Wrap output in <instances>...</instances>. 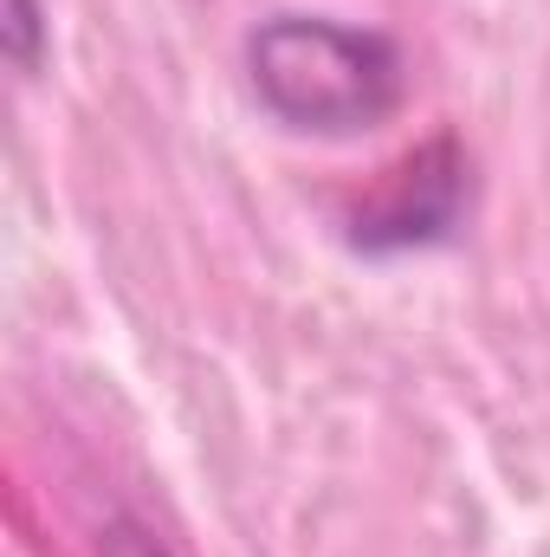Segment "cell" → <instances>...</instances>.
<instances>
[{
  "label": "cell",
  "instance_id": "6da1fadb",
  "mask_svg": "<svg viewBox=\"0 0 550 557\" xmlns=\"http://www.w3.org/2000/svg\"><path fill=\"white\" fill-rule=\"evenodd\" d=\"M247 85L278 131L343 143L383 131L409 104V52L363 20L266 13L247 33Z\"/></svg>",
  "mask_w": 550,
  "mask_h": 557
},
{
  "label": "cell",
  "instance_id": "7a4b0ae2",
  "mask_svg": "<svg viewBox=\"0 0 550 557\" xmlns=\"http://www.w3.org/2000/svg\"><path fill=\"white\" fill-rule=\"evenodd\" d=\"M473 214V156L460 137H427L409 149L376 195H363L343 221L350 253L363 260H402L447 247Z\"/></svg>",
  "mask_w": 550,
  "mask_h": 557
},
{
  "label": "cell",
  "instance_id": "3957f363",
  "mask_svg": "<svg viewBox=\"0 0 550 557\" xmlns=\"http://www.w3.org/2000/svg\"><path fill=\"white\" fill-rule=\"evenodd\" d=\"M0 52L20 78H39L52 59V7L46 0H0Z\"/></svg>",
  "mask_w": 550,
  "mask_h": 557
},
{
  "label": "cell",
  "instance_id": "277c9868",
  "mask_svg": "<svg viewBox=\"0 0 550 557\" xmlns=\"http://www.w3.org/2000/svg\"><path fill=\"white\" fill-rule=\"evenodd\" d=\"M98 557H175V552L162 545V532H155L149 519H137V512H117V519L98 532Z\"/></svg>",
  "mask_w": 550,
  "mask_h": 557
}]
</instances>
